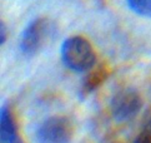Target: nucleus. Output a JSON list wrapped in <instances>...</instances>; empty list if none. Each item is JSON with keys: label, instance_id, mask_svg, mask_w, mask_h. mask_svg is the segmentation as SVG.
<instances>
[{"label": "nucleus", "instance_id": "f257e3e1", "mask_svg": "<svg viewBox=\"0 0 151 143\" xmlns=\"http://www.w3.org/2000/svg\"><path fill=\"white\" fill-rule=\"evenodd\" d=\"M61 58L68 68L85 72L95 64V53L91 44L81 36H71L63 43Z\"/></svg>", "mask_w": 151, "mask_h": 143}, {"label": "nucleus", "instance_id": "f03ea898", "mask_svg": "<svg viewBox=\"0 0 151 143\" xmlns=\"http://www.w3.org/2000/svg\"><path fill=\"white\" fill-rule=\"evenodd\" d=\"M74 134V125L70 119L54 115L45 119L37 128L36 139L39 143H69Z\"/></svg>", "mask_w": 151, "mask_h": 143}, {"label": "nucleus", "instance_id": "7ed1b4c3", "mask_svg": "<svg viewBox=\"0 0 151 143\" xmlns=\"http://www.w3.org/2000/svg\"><path fill=\"white\" fill-rule=\"evenodd\" d=\"M142 108V98L136 90L124 89L114 96L111 101V113L119 122L134 118Z\"/></svg>", "mask_w": 151, "mask_h": 143}, {"label": "nucleus", "instance_id": "20e7f679", "mask_svg": "<svg viewBox=\"0 0 151 143\" xmlns=\"http://www.w3.org/2000/svg\"><path fill=\"white\" fill-rule=\"evenodd\" d=\"M49 34V24L45 19H36L24 29L20 39V49L25 55L31 57L44 47Z\"/></svg>", "mask_w": 151, "mask_h": 143}, {"label": "nucleus", "instance_id": "39448f33", "mask_svg": "<svg viewBox=\"0 0 151 143\" xmlns=\"http://www.w3.org/2000/svg\"><path fill=\"white\" fill-rule=\"evenodd\" d=\"M18 136V128L13 113L9 109V107L4 106L1 108V113H0V138H1V143H8Z\"/></svg>", "mask_w": 151, "mask_h": 143}, {"label": "nucleus", "instance_id": "423d86ee", "mask_svg": "<svg viewBox=\"0 0 151 143\" xmlns=\"http://www.w3.org/2000/svg\"><path fill=\"white\" fill-rule=\"evenodd\" d=\"M107 77L106 72L104 69H98V70H94L86 77L84 83H83V87H81V94L83 96H86L91 93L93 90H95L102 82L105 80V78Z\"/></svg>", "mask_w": 151, "mask_h": 143}, {"label": "nucleus", "instance_id": "0eeeda50", "mask_svg": "<svg viewBox=\"0 0 151 143\" xmlns=\"http://www.w3.org/2000/svg\"><path fill=\"white\" fill-rule=\"evenodd\" d=\"M132 12L142 16H151V0H127Z\"/></svg>", "mask_w": 151, "mask_h": 143}, {"label": "nucleus", "instance_id": "6e6552de", "mask_svg": "<svg viewBox=\"0 0 151 143\" xmlns=\"http://www.w3.org/2000/svg\"><path fill=\"white\" fill-rule=\"evenodd\" d=\"M134 143H151V133L144 129L141 133L135 138Z\"/></svg>", "mask_w": 151, "mask_h": 143}, {"label": "nucleus", "instance_id": "1a4fd4ad", "mask_svg": "<svg viewBox=\"0 0 151 143\" xmlns=\"http://www.w3.org/2000/svg\"><path fill=\"white\" fill-rule=\"evenodd\" d=\"M5 42V25L1 23V44Z\"/></svg>", "mask_w": 151, "mask_h": 143}, {"label": "nucleus", "instance_id": "9d476101", "mask_svg": "<svg viewBox=\"0 0 151 143\" xmlns=\"http://www.w3.org/2000/svg\"><path fill=\"white\" fill-rule=\"evenodd\" d=\"M8 143H24V142H23V139H21L20 137L18 136V137H15L14 139H12V141H10V142H8Z\"/></svg>", "mask_w": 151, "mask_h": 143}, {"label": "nucleus", "instance_id": "9b49d317", "mask_svg": "<svg viewBox=\"0 0 151 143\" xmlns=\"http://www.w3.org/2000/svg\"><path fill=\"white\" fill-rule=\"evenodd\" d=\"M145 131H147V132H150V133H151V119L149 120V123L146 124V127H145Z\"/></svg>", "mask_w": 151, "mask_h": 143}]
</instances>
